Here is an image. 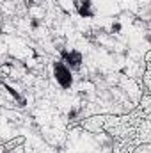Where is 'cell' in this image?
<instances>
[{
	"instance_id": "obj_1",
	"label": "cell",
	"mask_w": 151,
	"mask_h": 153,
	"mask_svg": "<svg viewBox=\"0 0 151 153\" xmlns=\"http://www.w3.org/2000/svg\"><path fill=\"white\" fill-rule=\"evenodd\" d=\"M55 78H57V82L62 87H70L71 85V71L62 62H57L55 64Z\"/></svg>"
},
{
	"instance_id": "obj_2",
	"label": "cell",
	"mask_w": 151,
	"mask_h": 153,
	"mask_svg": "<svg viewBox=\"0 0 151 153\" xmlns=\"http://www.w3.org/2000/svg\"><path fill=\"white\" fill-rule=\"evenodd\" d=\"M64 57H66V64H68V66H71V68L80 66V62H82V57H80V53H76V52L64 53Z\"/></svg>"
},
{
	"instance_id": "obj_3",
	"label": "cell",
	"mask_w": 151,
	"mask_h": 153,
	"mask_svg": "<svg viewBox=\"0 0 151 153\" xmlns=\"http://www.w3.org/2000/svg\"><path fill=\"white\" fill-rule=\"evenodd\" d=\"M78 5V13H80V16H93V11H91V2L89 0H80V2H76Z\"/></svg>"
}]
</instances>
